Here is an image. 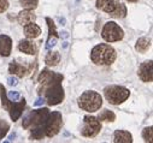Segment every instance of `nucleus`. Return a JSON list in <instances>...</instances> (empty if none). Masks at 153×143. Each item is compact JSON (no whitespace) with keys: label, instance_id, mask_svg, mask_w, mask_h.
I'll return each instance as SVG.
<instances>
[{"label":"nucleus","instance_id":"obj_1","mask_svg":"<svg viewBox=\"0 0 153 143\" xmlns=\"http://www.w3.org/2000/svg\"><path fill=\"white\" fill-rule=\"evenodd\" d=\"M63 76L60 74H56L48 69H44L39 75L37 82L40 87L37 89L39 95L46 100L50 106H56L64 100V89L62 87Z\"/></svg>","mask_w":153,"mask_h":143},{"label":"nucleus","instance_id":"obj_2","mask_svg":"<svg viewBox=\"0 0 153 143\" xmlns=\"http://www.w3.org/2000/svg\"><path fill=\"white\" fill-rule=\"evenodd\" d=\"M91 59L97 65H111L116 60V51L110 45H97L91 52Z\"/></svg>","mask_w":153,"mask_h":143},{"label":"nucleus","instance_id":"obj_3","mask_svg":"<svg viewBox=\"0 0 153 143\" xmlns=\"http://www.w3.org/2000/svg\"><path fill=\"white\" fill-rule=\"evenodd\" d=\"M0 96H1L3 106L5 107L6 111H9L11 119L13 122H17L19 119V117L22 116V113H23L24 106H25V99H19L17 102H13V101L9 100L7 96H6L5 87L3 84H0Z\"/></svg>","mask_w":153,"mask_h":143},{"label":"nucleus","instance_id":"obj_4","mask_svg":"<svg viewBox=\"0 0 153 143\" xmlns=\"http://www.w3.org/2000/svg\"><path fill=\"white\" fill-rule=\"evenodd\" d=\"M97 7L111 17L123 18L127 15V7L120 0H97Z\"/></svg>","mask_w":153,"mask_h":143},{"label":"nucleus","instance_id":"obj_5","mask_svg":"<svg viewBox=\"0 0 153 143\" xmlns=\"http://www.w3.org/2000/svg\"><path fill=\"white\" fill-rule=\"evenodd\" d=\"M102 105V97L100 94L93 90L85 91L80 97H79V106L80 108L87 112H95L98 111Z\"/></svg>","mask_w":153,"mask_h":143},{"label":"nucleus","instance_id":"obj_6","mask_svg":"<svg viewBox=\"0 0 153 143\" xmlns=\"http://www.w3.org/2000/svg\"><path fill=\"white\" fill-rule=\"evenodd\" d=\"M50 114V111L48 108H40V110H35V111H31L28 116L24 117L23 119V128L24 129H35V128H42L44 129V124Z\"/></svg>","mask_w":153,"mask_h":143},{"label":"nucleus","instance_id":"obj_7","mask_svg":"<svg viewBox=\"0 0 153 143\" xmlns=\"http://www.w3.org/2000/svg\"><path fill=\"white\" fill-rule=\"evenodd\" d=\"M104 95L110 103L120 105L129 97L130 91L129 89L121 87V86H108L104 89Z\"/></svg>","mask_w":153,"mask_h":143},{"label":"nucleus","instance_id":"obj_8","mask_svg":"<svg viewBox=\"0 0 153 143\" xmlns=\"http://www.w3.org/2000/svg\"><path fill=\"white\" fill-rule=\"evenodd\" d=\"M63 124V118L62 114L59 112H50L45 124H44V131H45V136L47 137H53L56 136L62 128Z\"/></svg>","mask_w":153,"mask_h":143},{"label":"nucleus","instance_id":"obj_9","mask_svg":"<svg viewBox=\"0 0 153 143\" xmlns=\"http://www.w3.org/2000/svg\"><path fill=\"white\" fill-rule=\"evenodd\" d=\"M101 36L105 41L107 42H114V41H120L123 39L124 32L122 28L114 22H107L101 31Z\"/></svg>","mask_w":153,"mask_h":143},{"label":"nucleus","instance_id":"obj_10","mask_svg":"<svg viewBox=\"0 0 153 143\" xmlns=\"http://www.w3.org/2000/svg\"><path fill=\"white\" fill-rule=\"evenodd\" d=\"M83 122H85V126L81 131L82 136L85 137H94L97 136L100 130H101V124H100V120L93 116H86L83 118Z\"/></svg>","mask_w":153,"mask_h":143},{"label":"nucleus","instance_id":"obj_11","mask_svg":"<svg viewBox=\"0 0 153 143\" xmlns=\"http://www.w3.org/2000/svg\"><path fill=\"white\" fill-rule=\"evenodd\" d=\"M152 60L145 61L140 65L139 67V77L141 78L142 82H152L153 80V70H152Z\"/></svg>","mask_w":153,"mask_h":143},{"label":"nucleus","instance_id":"obj_12","mask_svg":"<svg viewBox=\"0 0 153 143\" xmlns=\"http://www.w3.org/2000/svg\"><path fill=\"white\" fill-rule=\"evenodd\" d=\"M9 72L18 77H25L31 72V67H27L22 64H18L17 61H11L9 66Z\"/></svg>","mask_w":153,"mask_h":143},{"label":"nucleus","instance_id":"obj_13","mask_svg":"<svg viewBox=\"0 0 153 143\" xmlns=\"http://www.w3.org/2000/svg\"><path fill=\"white\" fill-rule=\"evenodd\" d=\"M12 49V40L7 35H0V55L9 57Z\"/></svg>","mask_w":153,"mask_h":143},{"label":"nucleus","instance_id":"obj_14","mask_svg":"<svg viewBox=\"0 0 153 143\" xmlns=\"http://www.w3.org/2000/svg\"><path fill=\"white\" fill-rule=\"evenodd\" d=\"M40 34H41L40 27L37 24H35L34 22L25 24V27H24V35H25L27 39H36Z\"/></svg>","mask_w":153,"mask_h":143},{"label":"nucleus","instance_id":"obj_15","mask_svg":"<svg viewBox=\"0 0 153 143\" xmlns=\"http://www.w3.org/2000/svg\"><path fill=\"white\" fill-rule=\"evenodd\" d=\"M35 19H36L35 13L33 12V10H28V9L21 11V12L18 13V17H17L18 23L22 24V25H25V24H28V23H31V22H34Z\"/></svg>","mask_w":153,"mask_h":143},{"label":"nucleus","instance_id":"obj_16","mask_svg":"<svg viewBox=\"0 0 153 143\" xmlns=\"http://www.w3.org/2000/svg\"><path fill=\"white\" fill-rule=\"evenodd\" d=\"M18 49L21 52H23L25 54H30V55H34L37 52L36 45L33 41H29V40H22L18 45Z\"/></svg>","mask_w":153,"mask_h":143},{"label":"nucleus","instance_id":"obj_17","mask_svg":"<svg viewBox=\"0 0 153 143\" xmlns=\"http://www.w3.org/2000/svg\"><path fill=\"white\" fill-rule=\"evenodd\" d=\"M113 142L114 143H131L133 137L128 131L117 130V131H114V135H113Z\"/></svg>","mask_w":153,"mask_h":143},{"label":"nucleus","instance_id":"obj_18","mask_svg":"<svg viewBox=\"0 0 153 143\" xmlns=\"http://www.w3.org/2000/svg\"><path fill=\"white\" fill-rule=\"evenodd\" d=\"M59 61H60L59 52H48L46 58H45V63L48 66H56V65H58Z\"/></svg>","mask_w":153,"mask_h":143},{"label":"nucleus","instance_id":"obj_19","mask_svg":"<svg viewBox=\"0 0 153 143\" xmlns=\"http://www.w3.org/2000/svg\"><path fill=\"white\" fill-rule=\"evenodd\" d=\"M149 46H151L149 41H148L147 39H145V38H141V39L137 40L135 48H136L137 52H140V53H145V52L149 48Z\"/></svg>","mask_w":153,"mask_h":143},{"label":"nucleus","instance_id":"obj_20","mask_svg":"<svg viewBox=\"0 0 153 143\" xmlns=\"http://www.w3.org/2000/svg\"><path fill=\"white\" fill-rule=\"evenodd\" d=\"M98 119H99L100 122H113L114 119H116V114H114L112 111L104 110V111L99 114Z\"/></svg>","mask_w":153,"mask_h":143},{"label":"nucleus","instance_id":"obj_21","mask_svg":"<svg viewBox=\"0 0 153 143\" xmlns=\"http://www.w3.org/2000/svg\"><path fill=\"white\" fill-rule=\"evenodd\" d=\"M46 22H47V25H48V39H51L52 36L56 38V39H58L59 35H58V32H57L54 22H53L50 17H46Z\"/></svg>","mask_w":153,"mask_h":143},{"label":"nucleus","instance_id":"obj_22","mask_svg":"<svg viewBox=\"0 0 153 143\" xmlns=\"http://www.w3.org/2000/svg\"><path fill=\"white\" fill-rule=\"evenodd\" d=\"M19 3L22 5V7H24V9L34 10V9H36L39 0H19Z\"/></svg>","mask_w":153,"mask_h":143},{"label":"nucleus","instance_id":"obj_23","mask_svg":"<svg viewBox=\"0 0 153 143\" xmlns=\"http://www.w3.org/2000/svg\"><path fill=\"white\" fill-rule=\"evenodd\" d=\"M142 137L146 142H152V138H153V130H152V126L149 128H145L142 130Z\"/></svg>","mask_w":153,"mask_h":143},{"label":"nucleus","instance_id":"obj_24","mask_svg":"<svg viewBox=\"0 0 153 143\" xmlns=\"http://www.w3.org/2000/svg\"><path fill=\"white\" fill-rule=\"evenodd\" d=\"M9 129H10L9 123H6V122L3 120V119H0V139H1V138L7 133Z\"/></svg>","mask_w":153,"mask_h":143},{"label":"nucleus","instance_id":"obj_25","mask_svg":"<svg viewBox=\"0 0 153 143\" xmlns=\"http://www.w3.org/2000/svg\"><path fill=\"white\" fill-rule=\"evenodd\" d=\"M6 96H7V99L9 100H11V101H18L21 97H19V94H18V91H10L9 93V95L6 94Z\"/></svg>","mask_w":153,"mask_h":143},{"label":"nucleus","instance_id":"obj_26","mask_svg":"<svg viewBox=\"0 0 153 143\" xmlns=\"http://www.w3.org/2000/svg\"><path fill=\"white\" fill-rule=\"evenodd\" d=\"M9 7V1L7 0H0V13H3L7 10Z\"/></svg>","mask_w":153,"mask_h":143},{"label":"nucleus","instance_id":"obj_27","mask_svg":"<svg viewBox=\"0 0 153 143\" xmlns=\"http://www.w3.org/2000/svg\"><path fill=\"white\" fill-rule=\"evenodd\" d=\"M7 82H9V84H10L11 87H13V86H17V83H18L17 78H15V77H9V78H7Z\"/></svg>","mask_w":153,"mask_h":143},{"label":"nucleus","instance_id":"obj_28","mask_svg":"<svg viewBox=\"0 0 153 143\" xmlns=\"http://www.w3.org/2000/svg\"><path fill=\"white\" fill-rule=\"evenodd\" d=\"M44 102H45V99H44V97H39V99H37V100L35 101V103H34V105H35V106H41Z\"/></svg>","mask_w":153,"mask_h":143},{"label":"nucleus","instance_id":"obj_29","mask_svg":"<svg viewBox=\"0 0 153 143\" xmlns=\"http://www.w3.org/2000/svg\"><path fill=\"white\" fill-rule=\"evenodd\" d=\"M127 1H129V3H136L137 0H127Z\"/></svg>","mask_w":153,"mask_h":143}]
</instances>
